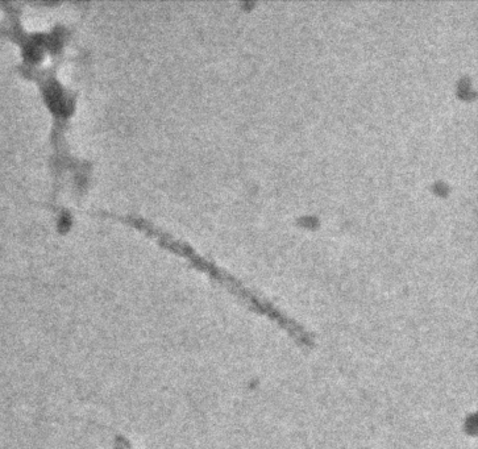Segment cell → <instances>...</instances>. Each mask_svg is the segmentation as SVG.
Wrapping results in <instances>:
<instances>
[{
  "label": "cell",
  "instance_id": "1",
  "mask_svg": "<svg viewBox=\"0 0 478 449\" xmlns=\"http://www.w3.org/2000/svg\"><path fill=\"white\" fill-rule=\"evenodd\" d=\"M157 243L169 251L174 252L176 255L187 260L195 269L206 273L210 278L219 283L220 286H223L228 293H231L237 300H240L251 311L266 316L271 322L277 323L279 328H282L298 345L303 346V348H311L314 345V338L304 327L300 326L293 318L287 316L269 299L247 286L241 279L219 266L212 260L200 255L199 252H196L188 243L184 241L182 239H178L166 231H162L159 233L157 237Z\"/></svg>",
  "mask_w": 478,
  "mask_h": 449
}]
</instances>
